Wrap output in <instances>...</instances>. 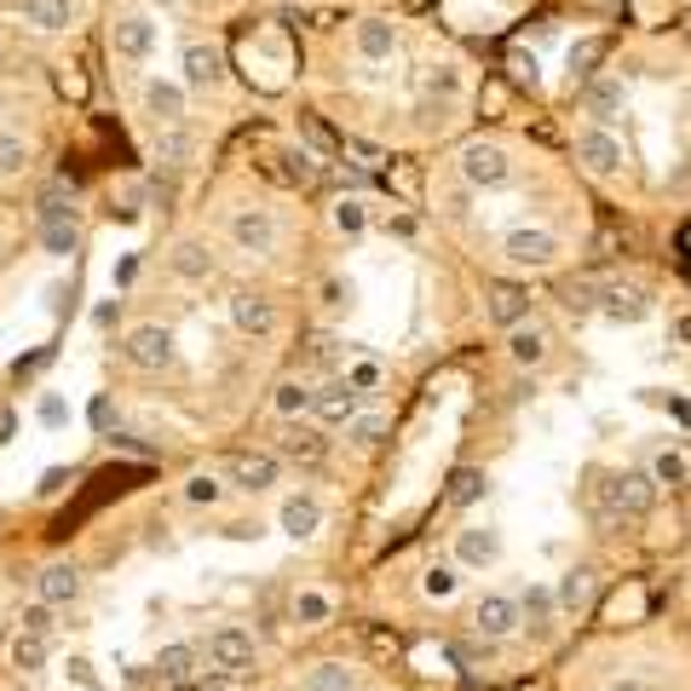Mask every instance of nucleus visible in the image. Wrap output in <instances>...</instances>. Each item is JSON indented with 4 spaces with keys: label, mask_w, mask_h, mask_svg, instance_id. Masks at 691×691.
I'll list each match as a JSON object with an SVG mask.
<instances>
[{
    "label": "nucleus",
    "mask_w": 691,
    "mask_h": 691,
    "mask_svg": "<svg viewBox=\"0 0 691 691\" xmlns=\"http://www.w3.org/2000/svg\"><path fill=\"white\" fill-rule=\"evenodd\" d=\"M657 490L662 484L651 473H639V467H623V473H611L600 484V519L605 525H617V519H646L651 507H657Z\"/></svg>",
    "instance_id": "1"
},
{
    "label": "nucleus",
    "mask_w": 691,
    "mask_h": 691,
    "mask_svg": "<svg viewBox=\"0 0 691 691\" xmlns=\"http://www.w3.org/2000/svg\"><path fill=\"white\" fill-rule=\"evenodd\" d=\"M121 357H127L133 369H144V375H162V369H173V364H179L173 328H162V323H139L133 335L121 341Z\"/></svg>",
    "instance_id": "2"
},
{
    "label": "nucleus",
    "mask_w": 691,
    "mask_h": 691,
    "mask_svg": "<svg viewBox=\"0 0 691 691\" xmlns=\"http://www.w3.org/2000/svg\"><path fill=\"white\" fill-rule=\"evenodd\" d=\"M461 179L478 191H501L507 179H514V162H507V150L490 144V139H473L467 150H461Z\"/></svg>",
    "instance_id": "3"
},
{
    "label": "nucleus",
    "mask_w": 691,
    "mask_h": 691,
    "mask_svg": "<svg viewBox=\"0 0 691 691\" xmlns=\"http://www.w3.org/2000/svg\"><path fill=\"white\" fill-rule=\"evenodd\" d=\"M501 253H507L514 266H525V271H548V266L559 260V237H553V230L519 225V230H507V237H501Z\"/></svg>",
    "instance_id": "4"
},
{
    "label": "nucleus",
    "mask_w": 691,
    "mask_h": 691,
    "mask_svg": "<svg viewBox=\"0 0 691 691\" xmlns=\"http://www.w3.org/2000/svg\"><path fill=\"white\" fill-rule=\"evenodd\" d=\"M230 242H237V253L266 260V253L277 248V219H271V208H237V214H230Z\"/></svg>",
    "instance_id": "5"
},
{
    "label": "nucleus",
    "mask_w": 691,
    "mask_h": 691,
    "mask_svg": "<svg viewBox=\"0 0 691 691\" xmlns=\"http://www.w3.org/2000/svg\"><path fill=\"white\" fill-rule=\"evenodd\" d=\"M357 409H364V392H357L352 380H323L312 392V421L317 427H346Z\"/></svg>",
    "instance_id": "6"
},
{
    "label": "nucleus",
    "mask_w": 691,
    "mask_h": 691,
    "mask_svg": "<svg viewBox=\"0 0 691 691\" xmlns=\"http://www.w3.org/2000/svg\"><path fill=\"white\" fill-rule=\"evenodd\" d=\"M110 46H116V58L144 64L150 53H156V23H150L144 12H127V18L110 23Z\"/></svg>",
    "instance_id": "7"
},
{
    "label": "nucleus",
    "mask_w": 691,
    "mask_h": 691,
    "mask_svg": "<svg viewBox=\"0 0 691 691\" xmlns=\"http://www.w3.org/2000/svg\"><path fill=\"white\" fill-rule=\"evenodd\" d=\"M576 162H582L587 173H594V179H611V173L623 168V144L611 139L600 121H594V127H582V133H576Z\"/></svg>",
    "instance_id": "8"
},
{
    "label": "nucleus",
    "mask_w": 691,
    "mask_h": 691,
    "mask_svg": "<svg viewBox=\"0 0 691 691\" xmlns=\"http://www.w3.org/2000/svg\"><path fill=\"white\" fill-rule=\"evenodd\" d=\"M519 623H525V611H519V600H507V594H484L473 605V634L478 639H507Z\"/></svg>",
    "instance_id": "9"
},
{
    "label": "nucleus",
    "mask_w": 691,
    "mask_h": 691,
    "mask_svg": "<svg viewBox=\"0 0 691 691\" xmlns=\"http://www.w3.org/2000/svg\"><path fill=\"white\" fill-rule=\"evenodd\" d=\"M202 651H208L214 669L237 674V669H248V662H253V634H248V628H214Z\"/></svg>",
    "instance_id": "10"
},
{
    "label": "nucleus",
    "mask_w": 691,
    "mask_h": 691,
    "mask_svg": "<svg viewBox=\"0 0 691 691\" xmlns=\"http://www.w3.org/2000/svg\"><path fill=\"white\" fill-rule=\"evenodd\" d=\"M484 317H490L496 328H514L530 317V289L525 283H490L484 289Z\"/></svg>",
    "instance_id": "11"
},
{
    "label": "nucleus",
    "mask_w": 691,
    "mask_h": 691,
    "mask_svg": "<svg viewBox=\"0 0 691 691\" xmlns=\"http://www.w3.org/2000/svg\"><path fill=\"white\" fill-rule=\"evenodd\" d=\"M455 559H461L467 571L496 565V559H501V530H490V525H467V530H455Z\"/></svg>",
    "instance_id": "12"
},
{
    "label": "nucleus",
    "mask_w": 691,
    "mask_h": 691,
    "mask_svg": "<svg viewBox=\"0 0 691 691\" xmlns=\"http://www.w3.org/2000/svg\"><path fill=\"white\" fill-rule=\"evenodd\" d=\"M82 587H87V576H82V565H69V559H58V565H46L35 576V594L46 605H75V600H82Z\"/></svg>",
    "instance_id": "13"
},
{
    "label": "nucleus",
    "mask_w": 691,
    "mask_h": 691,
    "mask_svg": "<svg viewBox=\"0 0 691 691\" xmlns=\"http://www.w3.org/2000/svg\"><path fill=\"white\" fill-rule=\"evenodd\" d=\"M202 662H208V651H202L196 639H173V646L156 651V674H162L168 685H185V680H196Z\"/></svg>",
    "instance_id": "14"
},
{
    "label": "nucleus",
    "mask_w": 691,
    "mask_h": 691,
    "mask_svg": "<svg viewBox=\"0 0 691 691\" xmlns=\"http://www.w3.org/2000/svg\"><path fill=\"white\" fill-rule=\"evenodd\" d=\"M168 266H173L179 283H208V277H214V248L202 237H185V242H173Z\"/></svg>",
    "instance_id": "15"
},
{
    "label": "nucleus",
    "mask_w": 691,
    "mask_h": 691,
    "mask_svg": "<svg viewBox=\"0 0 691 691\" xmlns=\"http://www.w3.org/2000/svg\"><path fill=\"white\" fill-rule=\"evenodd\" d=\"M283 461H305V467H317V461L328 455V439H323V427H312V421H289V432H283Z\"/></svg>",
    "instance_id": "16"
},
{
    "label": "nucleus",
    "mask_w": 691,
    "mask_h": 691,
    "mask_svg": "<svg viewBox=\"0 0 691 691\" xmlns=\"http://www.w3.org/2000/svg\"><path fill=\"white\" fill-rule=\"evenodd\" d=\"M225 478H230V490L260 496V490H271V484H277V455H237L225 467Z\"/></svg>",
    "instance_id": "17"
},
{
    "label": "nucleus",
    "mask_w": 691,
    "mask_h": 691,
    "mask_svg": "<svg viewBox=\"0 0 691 691\" xmlns=\"http://www.w3.org/2000/svg\"><path fill=\"white\" fill-rule=\"evenodd\" d=\"M277 525H283V536H294V542H312V536L323 530L317 496H289L283 507H277Z\"/></svg>",
    "instance_id": "18"
},
{
    "label": "nucleus",
    "mask_w": 691,
    "mask_h": 691,
    "mask_svg": "<svg viewBox=\"0 0 691 691\" xmlns=\"http://www.w3.org/2000/svg\"><path fill=\"white\" fill-rule=\"evenodd\" d=\"M600 312L611 323H646L651 317V300L639 294V289H628V283H605L600 289Z\"/></svg>",
    "instance_id": "19"
},
{
    "label": "nucleus",
    "mask_w": 691,
    "mask_h": 691,
    "mask_svg": "<svg viewBox=\"0 0 691 691\" xmlns=\"http://www.w3.org/2000/svg\"><path fill=\"white\" fill-rule=\"evenodd\" d=\"M230 323L242 328V335H271L277 328V305L266 300V294H230Z\"/></svg>",
    "instance_id": "20"
},
{
    "label": "nucleus",
    "mask_w": 691,
    "mask_h": 691,
    "mask_svg": "<svg viewBox=\"0 0 691 691\" xmlns=\"http://www.w3.org/2000/svg\"><path fill=\"white\" fill-rule=\"evenodd\" d=\"M507 357H514L519 369H542L548 364V328H536L530 317L507 328Z\"/></svg>",
    "instance_id": "21"
},
{
    "label": "nucleus",
    "mask_w": 691,
    "mask_h": 691,
    "mask_svg": "<svg viewBox=\"0 0 691 691\" xmlns=\"http://www.w3.org/2000/svg\"><path fill=\"white\" fill-rule=\"evenodd\" d=\"M144 116L156 127H179L185 121V87L179 82H144Z\"/></svg>",
    "instance_id": "22"
},
{
    "label": "nucleus",
    "mask_w": 691,
    "mask_h": 691,
    "mask_svg": "<svg viewBox=\"0 0 691 691\" xmlns=\"http://www.w3.org/2000/svg\"><path fill=\"white\" fill-rule=\"evenodd\" d=\"M18 12H23V23H35L41 35H58V30H69V23H75L69 0H18Z\"/></svg>",
    "instance_id": "23"
},
{
    "label": "nucleus",
    "mask_w": 691,
    "mask_h": 691,
    "mask_svg": "<svg viewBox=\"0 0 691 691\" xmlns=\"http://www.w3.org/2000/svg\"><path fill=\"white\" fill-rule=\"evenodd\" d=\"M185 82H191V87H219V82H225L219 46H202V41L185 46Z\"/></svg>",
    "instance_id": "24"
},
{
    "label": "nucleus",
    "mask_w": 691,
    "mask_h": 691,
    "mask_svg": "<svg viewBox=\"0 0 691 691\" xmlns=\"http://www.w3.org/2000/svg\"><path fill=\"white\" fill-rule=\"evenodd\" d=\"M357 53H364L369 64L392 58L398 53V30H392L387 18H364V23H357Z\"/></svg>",
    "instance_id": "25"
},
{
    "label": "nucleus",
    "mask_w": 691,
    "mask_h": 691,
    "mask_svg": "<svg viewBox=\"0 0 691 691\" xmlns=\"http://www.w3.org/2000/svg\"><path fill=\"white\" fill-rule=\"evenodd\" d=\"M623 98H628V93H623V82H605V75H594V82L582 87V105H587V116H594L600 127L623 110Z\"/></svg>",
    "instance_id": "26"
},
{
    "label": "nucleus",
    "mask_w": 691,
    "mask_h": 691,
    "mask_svg": "<svg viewBox=\"0 0 691 691\" xmlns=\"http://www.w3.org/2000/svg\"><path fill=\"white\" fill-rule=\"evenodd\" d=\"M553 600H559V611H576V617H582V611L594 605V571H587V565L565 571V576H559V587H553Z\"/></svg>",
    "instance_id": "27"
},
{
    "label": "nucleus",
    "mask_w": 691,
    "mask_h": 691,
    "mask_svg": "<svg viewBox=\"0 0 691 691\" xmlns=\"http://www.w3.org/2000/svg\"><path fill=\"white\" fill-rule=\"evenodd\" d=\"M490 496V473L484 467H455L450 473V507H478Z\"/></svg>",
    "instance_id": "28"
},
{
    "label": "nucleus",
    "mask_w": 691,
    "mask_h": 691,
    "mask_svg": "<svg viewBox=\"0 0 691 691\" xmlns=\"http://www.w3.org/2000/svg\"><path fill=\"white\" fill-rule=\"evenodd\" d=\"M600 277H571V283H559V305H565L571 317H587V312H600Z\"/></svg>",
    "instance_id": "29"
},
{
    "label": "nucleus",
    "mask_w": 691,
    "mask_h": 691,
    "mask_svg": "<svg viewBox=\"0 0 691 691\" xmlns=\"http://www.w3.org/2000/svg\"><path fill=\"white\" fill-rule=\"evenodd\" d=\"M7 651H12V669H18V674H41V669H46V639L30 634V628H18V639H12Z\"/></svg>",
    "instance_id": "30"
},
{
    "label": "nucleus",
    "mask_w": 691,
    "mask_h": 691,
    "mask_svg": "<svg viewBox=\"0 0 691 691\" xmlns=\"http://www.w3.org/2000/svg\"><path fill=\"white\" fill-rule=\"evenodd\" d=\"M271 409L283 421H300V415H312V387H305V380H283V387L271 392Z\"/></svg>",
    "instance_id": "31"
},
{
    "label": "nucleus",
    "mask_w": 691,
    "mask_h": 691,
    "mask_svg": "<svg viewBox=\"0 0 691 691\" xmlns=\"http://www.w3.org/2000/svg\"><path fill=\"white\" fill-rule=\"evenodd\" d=\"M328 617H335V600L317 594V587H300V594H294V623H300V628H317V623H328Z\"/></svg>",
    "instance_id": "32"
},
{
    "label": "nucleus",
    "mask_w": 691,
    "mask_h": 691,
    "mask_svg": "<svg viewBox=\"0 0 691 691\" xmlns=\"http://www.w3.org/2000/svg\"><path fill=\"white\" fill-rule=\"evenodd\" d=\"M305 691H357V680H352L346 662H317V669L305 674Z\"/></svg>",
    "instance_id": "33"
},
{
    "label": "nucleus",
    "mask_w": 691,
    "mask_h": 691,
    "mask_svg": "<svg viewBox=\"0 0 691 691\" xmlns=\"http://www.w3.org/2000/svg\"><path fill=\"white\" fill-rule=\"evenodd\" d=\"M600 58H605V41H600V35L576 41V46H571V75H576V82H594V75H600Z\"/></svg>",
    "instance_id": "34"
},
{
    "label": "nucleus",
    "mask_w": 691,
    "mask_h": 691,
    "mask_svg": "<svg viewBox=\"0 0 691 691\" xmlns=\"http://www.w3.org/2000/svg\"><path fill=\"white\" fill-rule=\"evenodd\" d=\"M346 439H352L357 450H375L380 439H387V415H364V409H357V415L346 421Z\"/></svg>",
    "instance_id": "35"
},
{
    "label": "nucleus",
    "mask_w": 691,
    "mask_h": 691,
    "mask_svg": "<svg viewBox=\"0 0 691 691\" xmlns=\"http://www.w3.org/2000/svg\"><path fill=\"white\" fill-rule=\"evenodd\" d=\"M185 156H191V139L179 133V127H162V133H156V162L162 168H185Z\"/></svg>",
    "instance_id": "36"
},
{
    "label": "nucleus",
    "mask_w": 691,
    "mask_h": 691,
    "mask_svg": "<svg viewBox=\"0 0 691 691\" xmlns=\"http://www.w3.org/2000/svg\"><path fill=\"white\" fill-rule=\"evenodd\" d=\"M646 473H651L657 484H685V473H691V467H685V455H680V450H657Z\"/></svg>",
    "instance_id": "37"
},
{
    "label": "nucleus",
    "mask_w": 691,
    "mask_h": 691,
    "mask_svg": "<svg viewBox=\"0 0 691 691\" xmlns=\"http://www.w3.org/2000/svg\"><path fill=\"white\" fill-rule=\"evenodd\" d=\"M455 587H461L455 565H427V576H421V594L427 600H455Z\"/></svg>",
    "instance_id": "38"
},
{
    "label": "nucleus",
    "mask_w": 691,
    "mask_h": 691,
    "mask_svg": "<svg viewBox=\"0 0 691 691\" xmlns=\"http://www.w3.org/2000/svg\"><path fill=\"white\" fill-rule=\"evenodd\" d=\"M553 605H559V600L548 594V587H525V594H519V611H525L530 628H542V623L553 617Z\"/></svg>",
    "instance_id": "39"
},
{
    "label": "nucleus",
    "mask_w": 691,
    "mask_h": 691,
    "mask_svg": "<svg viewBox=\"0 0 691 691\" xmlns=\"http://www.w3.org/2000/svg\"><path fill=\"white\" fill-rule=\"evenodd\" d=\"M364 225H369V208H364L357 196H341V202H335V230H341V237H357Z\"/></svg>",
    "instance_id": "40"
},
{
    "label": "nucleus",
    "mask_w": 691,
    "mask_h": 691,
    "mask_svg": "<svg viewBox=\"0 0 691 691\" xmlns=\"http://www.w3.org/2000/svg\"><path fill=\"white\" fill-rule=\"evenodd\" d=\"M300 133L312 139V144L323 150V156H341V150H346V139H335V133H328V127H323V116H312V110L300 116Z\"/></svg>",
    "instance_id": "41"
},
{
    "label": "nucleus",
    "mask_w": 691,
    "mask_h": 691,
    "mask_svg": "<svg viewBox=\"0 0 691 691\" xmlns=\"http://www.w3.org/2000/svg\"><path fill=\"white\" fill-rule=\"evenodd\" d=\"M225 490H230V484H219L214 473H196V478L185 484V501H191V507H214Z\"/></svg>",
    "instance_id": "42"
},
{
    "label": "nucleus",
    "mask_w": 691,
    "mask_h": 691,
    "mask_svg": "<svg viewBox=\"0 0 691 691\" xmlns=\"http://www.w3.org/2000/svg\"><path fill=\"white\" fill-rule=\"evenodd\" d=\"M23 162H30V144L18 133H0V173H23Z\"/></svg>",
    "instance_id": "43"
},
{
    "label": "nucleus",
    "mask_w": 691,
    "mask_h": 691,
    "mask_svg": "<svg viewBox=\"0 0 691 691\" xmlns=\"http://www.w3.org/2000/svg\"><path fill=\"white\" fill-rule=\"evenodd\" d=\"M283 173L294 179V185H312V179H317V156H305V150H283Z\"/></svg>",
    "instance_id": "44"
},
{
    "label": "nucleus",
    "mask_w": 691,
    "mask_h": 691,
    "mask_svg": "<svg viewBox=\"0 0 691 691\" xmlns=\"http://www.w3.org/2000/svg\"><path fill=\"white\" fill-rule=\"evenodd\" d=\"M64 674L82 685V691H105V680L93 674V662H87V657H69V662H64Z\"/></svg>",
    "instance_id": "45"
},
{
    "label": "nucleus",
    "mask_w": 691,
    "mask_h": 691,
    "mask_svg": "<svg viewBox=\"0 0 691 691\" xmlns=\"http://www.w3.org/2000/svg\"><path fill=\"white\" fill-rule=\"evenodd\" d=\"M87 421H93L98 432H116V403H110L105 392H98V398L87 403Z\"/></svg>",
    "instance_id": "46"
},
{
    "label": "nucleus",
    "mask_w": 691,
    "mask_h": 691,
    "mask_svg": "<svg viewBox=\"0 0 691 691\" xmlns=\"http://www.w3.org/2000/svg\"><path fill=\"white\" fill-rule=\"evenodd\" d=\"M23 628L46 639V634H53V605H46V600H41V605H30V611H23Z\"/></svg>",
    "instance_id": "47"
},
{
    "label": "nucleus",
    "mask_w": 691,
    "mask_h": 691,
    "mask_svg": "<svg viewBox=\"0 0 691 691\" xmlns=\"http://www.w3.org/2000/svg\"><path fill=\"white\" fill-rule=\"evenodd\" d=\"M346 380H352L357 392H375V387H380V364H352Z\"/></svg>",
    "instance_id": "48"
},
{
    "label": "nucleus",
    "mask_w": 691,
    "mask_h": 691,
    "mask_svg": "<svg viewBox=\"0 0 691 691\" xmlns=\"http://www.w3.org/2000/svg\"><path fill=\"white\" fill-rule=\"evenodd\" d=\"M35 415H41V427H64V421H69V409H64V398H53V392H46Z\"/></svg>",
    "instance_id": "49"
},
{
    "label": "nucleus",
    "mask_w": 691,
    "mask_h": 691,
    "mask_svg": "<svg viewBox=\"0 0 691 691\" xmlns=\"http://www.w3.org/2000/svg\"><path fill=\"white\" fill-rule=\"evenodd\" d=\"M427 87H432V93H444V98H455V93H461V75H455V69H432V75H427Z\"/></svg>",
    "instance_id": "50"
},
{
    "label": "nucleus",
    "mask_w": 691,
    "mask_h": 691,
    "mask_svg": "<svg viewBox=\"0 0 691 691\" xmlns=\"http://www.w3.org/2000/svg\"><path fill=\"white\" fill-rule=\"evenodd\" d=\"M605 691H657V685H651V680H628V674H623V680H611Z\"/></svg>",
    "instance_id": "51"
},
{
    "label": "nucleus",
    "mask_w": 691,
    "mask_h": 691,
    "mask_svg": "<svg viewBox=\"0 0 691 691\" xmlns=\"http://www.w3.org/2000/svg\"><path fill=\"white\" fill-rule=\"evenodd\" d=\"M323 294H328V305H346V300H352V283H328Z\"/></svg>",
    "instance_id": "52"
},
{
    "label": "nucleus",
    "mask_w": 691,
    "mask_h": 691,
    "mask_svg": "<svg viewBox=\"0 0 691 691\" xmlns=\"http://www.w3.org/2000/svg\"><path fill=\"white\" fill-rule=\"evenodd\" d=\"M116 312H121V300H116V305H98L93 323H98V328H110V323H116Z\"/></svg>",
    "instance_id": "53"
},
{
    "label": "nucleus",
    "mask_w": 691,
    "mask_h": 691,
    "mask_svg": "<svg viewBox=\"0 0 691 691\" xmlns=\"http://www.w3.org/2000/svg\"><path fill=\"white\" fill-rule=\"evenodd\" d=\"M674 341H680V346H691V312H685V317H674Z\"/></svg>",
    "instance_id": "54"
},
{
    "label": "nucleus",
    "mask_w": 691,
    "mask_h": 691,
    "mask_svg": "<svg viewBox=\"0 0 691 691\" xmlns=\"http://www.w3.org/2000/svg\"><path fill=\"white\" fill-rule=\"evenodd\" d=\"M7 439H12V415L0 409V444H7Z\"/></svg>",
    "instance_id": "55"
},
{
    "label": "nucleus",
    "mask_w": 691,
    "mask_h": 691,
    "mask_svg": "<svg viewBox=\"0 0 691 691\" xmlns=\"http://www.w3.org/2000/svg\"><path fill=\"white\" fill-rule=\"evenodd\" d=\"M156 7H179V0H156Z\"/></svg>",
    "instance_id": "56"
}]
</instances>
